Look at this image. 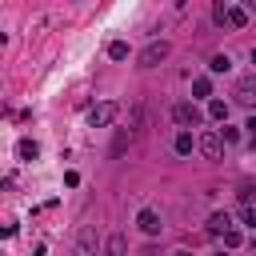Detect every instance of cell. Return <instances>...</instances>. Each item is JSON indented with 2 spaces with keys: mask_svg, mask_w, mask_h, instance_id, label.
I'll use <instances>...</instances> for the list:
<instances>
[{
  "mask_svg": "<svg viewBox=\"0 0 256 256\" xmlns=\"http://www.w3.org/2000/svg\"><path fill=\"white\" fill-rule=\"evenodd\" d=\"M252 248H256V240H252Z\"/></svg>",
  "mask_w": 256,
  "mask_h": 256,
  "instance_id": "26",
  "label": "cell"
},
{
  "mask_svg": "<svg viewBox=\"0 0 256 256\" xmlns=\"http://www.w3.org/2000/svg\"><path fill=\"white\" fill-rule=\"evenodd\" d=\"M240 216H244L248 228H256V208H252V204H244V212H240Z\"/></svg>",
  "mask_w": 256,
  "mask_h": 256,
  "instance_id": "18",
  "label": "cell"
},
{
  "mask_svg": "<svg viewBox=\"0 0 256 256\" xmlns=\"http://www.w3.org/2000/svg\"><path fill=\"white\" fill-rule=\"evenodd\" d=\"M208 116H212V120H224V116H228V104H224V100H212V104H208Z\"/></svg>",
  "mask_w": 256,
  "mask_h": 256,
  "instance_id": "17",
  "label": "cell"
},
{
  "mask_svg": "<svg viewBox=\"0 0 256 256\" xmlns=\"http://www.w3.org/2000/svg\"><path fill=\"white\" fill-rule=\"evenodd\" d=\"M244 128H248V132H252V136H256V116H252V120H248V124H244Z\"/></svg>",
  "mask_w": 256,
  "mask_h": 256,
  "instance_id": "21",
  "label": "cell"
},
{
  "mask_svg": "<svg viewBox=\"0 0 256 256\" xmlns=\"http://www.w3.org/2000/svg\"><path fill=\"white\" fill-rule=\"evenodd\" d=\"M168 52H172V44H168V40H152V44L140 52V68H156V64L164 60Z\"/></svg>",
  "mask_w": 256,
  "mask_h": 256,
  "instance_id": "3",
  "label": "cell"
},
{
  "mask_svg": "<svg viewBox=\"0 0 256 256\" xmlns=\"http://www.w3.org/2000/svg\"><path fill=\"white\" fill-rule=\"evenodd\" d=\"M176 256H188V252H176Z\"/></svg>",
  "mask_w": 256,
  "mask_h": 256,
  "instance_id": "25",
  "label": "cell"
},
{
  "mask_svg": "<svg viewBox=\"0 0 256 256\" xmlns=\"http://www.w3.org/2000/svg\"><path fill=\"white\" fill-rule=\"evenodd\" d=\"M16 152H20L24 160H36V156H40V148L32 144V140H20V148H16Z\"/></svg>",
  "mask_w": 256,
  "mask_h": 256,
  "instance_id": "15",
  "label": "cell"
},
{
  "mask_svg": "<svg viewBox=\"0 0 256 256\" xmlns=\"http://www.w3.org/2000/svg\"><path fill=\"white\" fill-rule=\"evenodd\" d=\"M252 192H256V188H252V184H248V180H244V184H240V200H244V204H248V200H252Z\"/></svg>",
  "mask_w": 256,
  "mask_h": 256,
  "instance_id": "20",
  "label": "cell"
},
{
  "mask_svg": "<svg viewBox=\"0 0 256 256\" xmlns=\"http://www.w3.org/2000/svg\"><path fill=\"white\" fill-rule=\"evenodd\" d=\"M140 132H144V108L132 104V120H128V128H120L116 140H112V156H120L124 148H132V144L140 140Z\"/></svg>",
  "mask_w": 256,
  "mask_h": 256,
  "instance_id": "1",
  "label": "cell"
},
{
  "mask_svg": "<svg viewBox=\"0 0 256 256\" xmlns=\"http://www.w3.org/2000/svg\"><path fill=\"white\" fill-rule=\"evenodd\" d=\"M232 228V220H228V212H212L208 216V236H224Z\"/></svg>",
  "mask_w": 256,
  "mask_h": 256,
  "instance_id": "7",
  "label": "cell"
},
{
  "mask_svg": "<svg viewBox=\"0 0 256 256\" xmlns=\"http://www.w3.org/2000/svg\"><path fill=\"white\" fill-rule=\"evenodd\" d=\"M140 256H156V252H152V248H144V252H140Z\"/></svg>",
  "mask_w": 256,
  "mask_h": 256,
  "instance_id": "22",
  "label": "cell"
},
{
  "mask_svg": "<svg viewBox=\"0 0 256 256\" xmlns=\"http://www.w3.org/2000/svg\"><path fill=\"white\" fill-rule=\"evenodd\" d=\"M192 148H200V140H192V132H180V136H176V152H180V156H188Z\"/></svg>",
  "mask_w": 256,
  "mask_h": 256,
  "instance_id": "12",
  "label": "cell"
},
{
  "mask_svg": "<svg viewBox=\"0 0 256 256\" xmlns=\"http://www.w3.org/2000/svg\"><path fill=\"white\" fill-rule=\"evenodd\" d=\"M108 56H112V60H128V44H124V40H112V44H108Z\"/></svg>",
  "mask_w": 256,
  "mask_h": 256,
  "instance_id": "14",
  "label": "cell"
},
{
  "mask_svg": "<svg viewBox=\"0 0 256 256\" xmlns=\"http://www.w3.org/2000/svg\"><path fill=\"white\" fill-rule=\"evenodd\" d=\"M244 4H248V8H256V0H244Z\"/></svg>",
  "mask_w": 256,
  "mask_h": 256,
  "instance_id": "23",
  "label": "cell"
},
{
  "mask_svg": "<svg viewBox=\"0 0 256 256\" xmlns=\"http://www.w3.org/2000/svg\"><path fill=\"white\" fill-rule=\"evenodd\" d=\"M172 120H176V124H184V128H192V124H200V120H204V112L192 104V100H180V104L172 108Z\"/></svg>",
  "mask_w": 256,
  "mask_h": 256,
  "instance_id": "4",
  "label": "cell"
},
{
  "mask_svg": "<svg viewBox=\"0 0 256 256\" xmlns=\"http://www.w3.org/2000/svg\"><path fill=\"white\" fill-rule=\"evenodd\" d=\"M224 24L244 28V24H248V8H228V12H224Z\"/></svg>",
  "mask_w": 256,
  "mask_h": 256,
  "instance_id": "10",
  "label": "cell"
},
{
  "mask_svg": "<svg viewBox=\"0 0 256 256\" xmlns=\"http://www.w3.org/2000/svg\"><path fill=\"white\" fill-rule=\"evenodd\" d=\"M68 256H96V228H92V224L80 228V236H76V244H72Z\"/></svg>",
  "mask_w": 256,
  "mask_h": 256,
  "instance_id": "5",
  "label": "cell"
},
{
  "mask_svg": "<svg viewBox=\"0 0 256 256\" xmlns=\"http://www.w3.org/2000/svg\"><path fill=\"white\" fill-rule=\"evenodd\" d=\"M192 92H196V96H212V80H208V76L192 80Z\"/></svg>",
  "mask_w": 256,
  "mask_h": 256,
  "instance_id": "16",
  "label": "cell"
},
{
  "mask_svg": "<svg viewBox=\"0 0 256 256\" xmlns=\"http://www.w3.org/2000/svg\"><path fill=\"white\" fill-rule=\"evenodd\" d=\"M252 64H256V48H252Z\"/></svg>",
  "mask_w": 256,
  "mask_h": 256,
  "instance_id": "24",
  "label": "cell"
},
{
  "mask_svg": "<svg viewBox=\"0 0 256 256\" xmlns=\"http://www.w3.org/2000/svg\"><path fill=\"white\" fill-rule=\"evenodd\" d=\"M208 68H212V72H228V68H232V60L220 52V56H212V60H208Z\"/></svg>",
  "mask_w": 256,
  "mask_h": 256,
  "instance_id": "13",
  "label": "cell"
},
{
  "mask_svg": "<svg viewBox=\"0 0 256 256\" xmlns=\"http://www.w3.org/2000/svg\"><path fill=\"white\" fill-rule=\"evenodd\" d=\"M136 224H140V228H144L148 236H156V232H160V216H156L152 208H144V212L136 216Z\"/></svg>",
  "mask_w": 256,
  "mask_h": 256,
  "instance_id": "9",
  "label": "cell"
},
{
  "mask_svg": "<svg viewBox=\"0 0 256 256\" xmlns=\"http://www.w3.org/2000/svg\"><path fill=\"white\" fill-rule=\"evenodd\" d=\"M104 256H124V236H120V232H112V236L104 240Z\"/></svg>",
  "mask_w": 256,
  "mask_h": 256,
  "instance_id": "11",
  "label": "cell"
},
{
  "mask_svg": "<svg viewBox=\"0 0 256 256\" xmlns=\"http://www.w3.org/2000/svg\"><path fill=\"white\" fill-rule=\"evenodd\" d=\"M220 148H224L220 132H204V136H200V152H204L208 160H220Z\"/></svg>",
  "mask_w": 256,
  "mask_h": 256,
  "instance_id": "6",
  "label": "cell"
},
{
  "mask_svg": "<svg viewBox=\"0 0 256 256\" xmlns=\"http://www.w3.org/2000/svg\"><path fill=\"white\" fill-rule=\"evenodd\" d=\"M116 116H120V104L116 100H104V104H96L88 112V124L92 128H108V124H116Z\"/></svg>",
  "mask_w": 256,
  "mask_h": 256,
  "instance_id": "2",
  "label": "cell"
},
{
  "mask_svg": "<svg viewBox=\"0 0 256 256\" xmlns=\"http://www.w3.org/2000/svg\"><path fill=\"white\" fill-rule=\"evenodd\" d=\"M232 96H236V104H252V100H256V80H252V76H248V80H240Z\"/></svg>",
  "mask_w": 256,
  "mask_h": 256,
  "instance_id": "8",
  "label": "cell"
},
{
  "mask_svg": "<svg viewBox=\"0 0 256 256\" xmlns=\"http://www.w3.org/2000/svg\"><path fill=\"white\" fill-rule=\"evenodd\" d=\"M224 244L236 248V244H240V232H236V228H228V232H224Z\"/></svg>",
  "mask_w": 256,
  "mask_h": 256,
  "instance_id": "19",
  "label": "cell"
}]
</instances>
